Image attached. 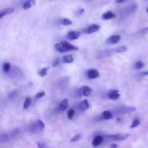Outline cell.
Here are the masks:
<instances>
[{
  "instance_id": "20",
  "label": "cell",
  "mask_w": 148,
  "mask_h": 148,
  "mask_svg": "<svg viewBox=\"0 0 148 148\" xmlns=\"http://www.w3.org/2000/svg\"><path fill=\"white\" fill-rule=\"evenodd\" d=\"M31 104V98L30 97H26L25 100L24 101V103H23V108L24 109H27L29 108V106Z\"/></svg>"
},
{
  "instance_id": "32",
  "label": "cell",
  "mask_w": 148,
  "mask_h": 148,
  "mask_svg": "<svg viewBox=\"0 0 148 148\" xmlns=\"http://www.w3.org/2000/svg\"><path fill=\"white\" fill-rule=\"evenodd\" d=\"M148 33V27L143 28V30H140V34L141 35H146Z\"/></svg>"
},
{
  "instance_id": "25",
  "label": "cell",
  "mask_w": 148,
  "mask_h": 148,
  "mask_svg": "<svg viewBox=\"0 0 148 148\" xmlns=\"http://www.w3.org/2000/svg\"><path fill=\"white\" fill-rule=\"evenodd\" d=\"M10 69H11V65L9 62H5V63L3 64V70H4V72L7 73L10 71Z\"/></svg>"
},
{
  "instance_id": "5",
  "label": "cell",
  "mask_w": 148,
  "mask_h": 148,
  "mask_svg": "<svg viewBox=\"0 0 148 148\" xmlns=\"http://www.w3.org/2000/svg\"><path fill=\"white\" fill-rule=\"evenodd\" d=\"M121 40V36L119 35H114L111 36L106 40V43L108 44H116Z\"/></svg>"
},
{
  "instance_id": "37",
  "label": "cell",
  "mask_w": 148,
  "mask_h": 148,
  "mask_svg": "<svg viewBox=\"0 0 148 148\" xmlns=\"http://www.w3.org/2000/svg\"><path fill=\"white\" fill-rule=\"evenodd\" d=\"M142 75H144V76H148V70L146 71V72H143V73H141Z\"/></svg>"
},
{
  "instance_id": "27",
  "label": "cell",
  "mask_w": 148,
  "mask_h": 148,
  "mask_svg": "<svg viewBox=\"0 0 148 148\" xmlns=\"http://www.w3.org/2000/svg\"><path fill=\"white\" fill-rule=\"evenodd\" d=\"M81 138H82V134H77V135L74 136V137L70 140V142L71 143H76V142L80 140Z\"/></svg>"
},
{
  "instance_id": "14",
  "label": "cell",
  "mask_w": 148,
  "mask_h": 148,
  "mask_svg": "<svg viewBox=\"0 0 148 148\" xmlns=\"http://www.w3.org/2000/svg\"><path fill=\"white\" fill-rule=\"evenodd\" d=\"M115 17H116V14H114V12H112L111 11H108L103 14L102 18L103 19V20H111V19L112 18H114Z\"/></svg>"
},
{
  "instance_id": "26",
  "label": "cell",
  "mask_w": 148,
  "mask_h": 148,
  "mask_svg": "<svg viewBox=\"0 0 148 148\" xmlns=\"http://www.w3.org/2000/svg\"><path fill=\"white\" fill-rule=\"evenodd\" d=\"M144 66V63L142 61H137L135 64H134V68L136 69H141Z\"/></svg>"
},
{
  "instance_id": "9",
  "label": "cell",
  "mask_w": 148,
  "mask_h": 148,
  "mask_svg": "<svg viewBox=\"0 0 148 148\" xmlns=\"http://www.w3.org/2000/svg\"><path fill=\"white\" fill-rule=\"evenodd\" d=\"M81 33L79 31H75V30H73V31H70L67 34V38L69 39V40H77L79 38Z\"/></svg>"
},
{
  "instance_id": "23",
  "label": "cell",
  "mask_w": 148,
  "mask_h": 148,
  "mask_svg": "<svg viewBox=\"0 0 148 148\" xmlns=\"http://www.w3.org/2000/svg\"><path fill=\"white\" fill-rule=\"evenodd\" d=\"M49 67L43 68V69H41L38 72V75H40V77L46 76V75H47V74H48V71H49Z\"/></svg>"
},
{
  "instance_id": "2",
  "label": "cell",
  "mask_w": 148,
  "mask_h": 148,
  "mask_svg": "<svg viewBox=\"0 0 148 148\" xmlns=\"http://www.w3.org/2000/svg\"><path fill=\"white\" fill-rule=\"evenodd\" d=\"M20 131L19 129H15V130H12L11 132L8 133V134H4L1 135V143H5V142L9 141V140H12V139L15 138L17 136H18L20 134Z\"/></svg>"
},
{
  "instance_id": "30",
  "label": "cell",
  "mask_w": 148,
  "mask_h": 148,
  "mask_svg": "<svg viewBox=\"0 0 148 148\" xmlns=\"http://www.w3.org/2000/svg\"><path fill=\"white\" fill-rule=\"evenodd\" d=\"M44 95H45V92H43V91L38 92V93L36 95V99H40V98H43Z\"/></svg>"
},
{
  "instance_id": "22",
  "label": "cell",
  "mask_w": 148,
  "mask_h": 148,
  "mask_svg": "<svg viewBox=\"0 0 148 148\" xmlns=\"http://www.w3.org/2000/svg\"><path fill=\"white\" fill-rule=\"evenodd\" d=\"M127 48L126 46H119V47L116 48L112 51H114V52H115V53H123V52L127 51Z\"/></svg>"
},
{
  "instance_id": "12",
  "label": "cell",
  "mask_w": 148,
  "mask_h": 148,
  "mask_svg": "<svg viewBox=\"0 0 148 148\" xmlns=\"http://www.w3.org/2000/svg\"><path fill=\"white\" fill-rule=\"evenodd\" d=\"M35 4H36V0H27V1H26L23 4V8L24 9V10H28V9L31 8L32 7H33Z\"/></svg>"
},
{
  "instance_id": "15",
  "label": "cell",
  "mask_w": 148,
  "mask_h": 148,
  "mask_svg": "<svg viewBox=\"0 0 148 148\" xmlns=\"http://www.w3.org/2000/svg\"><path fill=\"white\" fill-rule=\"evenodd\" d=\"M79 107H80V109H82V111H85V110H88V108H90L89 101H88L87 99L83 100V101H82V102L80 103Z\"/></svg>"
},
{
  "instance_id": "16",
  "label": "cell",
  "mask_w": 148,
  "mask_h": 148,
  "mask_svg": "<svg viewBox=\"0 0 148 148\" xmlns=\"http://www.w3.org/2000/svg\"><path fill=\"white\" fill-rule=\"evenodd\" d=\"M68 100L67 99H64L63 101L61 102V103L59 104V109L60 111H64L68 107Z\"/></svg>"
},
{
  "instance_id": "24",
  "label": "cell",
  "mask_w": 148,
  "mask_h": 148,
  "mask_svg": "<svg viewBox=\"0 0 148 148\" xmlns=\"http://www.w3.org/2000/svg\"><path fill=\"white\" fill-rule=\"evenodd\" d=\"M140 124V120L139 119H135L133 120L131 126H130V128L131 129L136 128V127H138Z\"/></svg>"
},
{
  "instance_id": "36",
  "label": "cell",
  "mask_w": 148,
  "mask_h": 148,
  "mask_svg": "<svg viewBox=\"0 0 148 148\" xmlns=\"http://www.w3.org/2000/svg\"><path fill=\"white\" fill-rule=\"evenodd\" d=\"M110 147H111V148H117L118 147V145H117L116 144H114V143H113V144H111V145H110Z\"/></svg>"
},
{
  "instance_id": "18",
  "label": "cell",
  "mask_w": 148,
  "mask_h": 148,
  "mask_svg": "<svg viewBox=\"0 0 148 148\" xmlns=\"http://www.w3.org/2000/svg\"><path fill=\"white\" fill-rule=\"evenodd\" d=\"M62 61H63L64 63H66V64H69V63H72L74 61L73 57H72V55H66L63 57L62 59Z\"/></svg>"
},
{
  "instance_id": "34",
  "label": "cell",
  "mask_w": 148,
  "mask_h": 148,
  "mask_svg": "<svg viewBox=\"0 0 148 148\" xmlns=\"http://www.w3.org/2000/svg\"><path fill=\"white\" fill-rule=\"evenodd\" d=\"M84 11H85V10H84V9H80V10H78L77 14H82V13L84 12Z\"/></svg>"
},
{
  "instance_id": "35",
  "label": "cell",
  "mask_w": 148,
  "mask_h": 148,
  "mask_svg": "<svg viewBox=\"0 0 148 148\" xmlns=\"http://www.w3.org/2000/svg\"><path fill=\"white\" fill-rule=\"evenodd\" d=\"M127 1V0H115L116 3H118V4H120V3H123L124 1Z\"/></svg>"
},
{
  "instance_id": "19",
  "label": "cell",
  "mask_w": 148,
  "mask_h": 148,
  "mask_svg": "<svg viewBox=\"0 0 148 148\" xmlns=\"http://www.w3.org/2000/svg\"><path fill=\"white\" fill-rule=\"evenodd\" d=\"M55 49H56V51H58L61 52V53H64V52H66V51L65 50L64 47V46L62 45V43H56L54 46Z\"/></svg>"
},
{
  "instance_id": "33",
  "label": "cell",
  "mask_w": 148,
  "mask_h": 148,
  "mask_svg": "<svg viewBox=\"0 0 148 148\" xmlns=\"http://www.w3.org/2000/svg\"><path fill=\"white\" fill-rule=\"evenodd\" d=\"M38 148H46V146H45L44 145L40 143H38Z\"/></svg>"
},
{
  "instance_id": "10",
  "label": "cell",
  "mask_w": 148,
  "mask_h": 148,
  "mask_svg": "<svg viewBox=\"0 0 148 148\" xmlns=\"http://www.w3.org/2000/svg\"><path fill=\"white\" fill-rule=\"evenodd\" d=\"M91 92H92V89H91L90 87L85 85V86L81 88L80 93L81 95H83V96H85V97L89 96V95L91 94Z\"/></svg>"
},
{
  "instance_id": "17",
  "label": "cell",
  "mask_w": 148,
  "mask_h": 148,
  "mask_svg": "<svg viewBox=\"0 0 148 148\" xmlns=\"http://www.w3.org/2000/svg\"><path fill=\"white\" fill-rule=\"evenodd\" d=\"M102 117L103 119L109 120V119H112L113 114L111 111H105L102 113Z\"/></svg>"
},
{
  "instance_id": "11",
  "label": "cell",
  "mask_w": 148,
  "mask_h": 148,
  "mask_svg": "<svg viewBox=\"0 0 148 148\" xmlns=\"http://www.w3.org/2000/svg\"><path fill=\"white\" fill-rule=\"evenodd\" d=\"M61 43H62V45L64 46V47L65 50H66V51H77L78 50L77 47L73 46V45L71 44V43H68V42L62 41V42H61Z\"/></svg>"
},
{
  "instance_id": "29",
  "label": "cell",
  "mask_w": 148,
  "mask_h": 148,
  "mask_svg": "<svg viewBox=\"0 0 148 148\" xmlns=\"http://www.w3.org/2000/svg\"><path fill=\"white\" fill-rule=\"evenodd\" d=\"M17 90L12 91V92H10V93H9L8 98H10V99H13V98L17 95Z\"/></svg>"
},
{
  "instance_id": "38",
  "label": "cell",
  "mask_w": 148,
  "mask_h": 148,
  "mask_svg": "<svg viewBox=\"0 0 148 148\" xmlns=\"http://www.w3.org/2000/svg\"><path fill=\"white\" fill-rule=\"evenodd\" d=\"M146 12H147L148 13V7L147 8V10H146Z\"/></svg>"
},
{
  "instance_id": "28",
  "label": "cell",
  "mask_w": 148,
  "mask_h": 148,
  "mask_svg": "<svg viewBox=\"0 0 148 148\" xmlns=\"http://www.w3.org/2000/svg\"><path fill=\"white\" fill-rule=\"evenodd\" d=\"M74 116H75V110L70 108L67 112V117L69 120H72L73 119Z\"/></svg>"
},
{
  "instance_id": "21",
  "label": "cell",
  "mask_w": 148,
  "mask_h": 148,
  "mask_svg": "<svg viewBox=\"0 0 148 148\" xmlns=\"http://www.w3.org/2000/svg\"><path fill=\"white\" fill-rule=\"evenodd\" d=\"M60 23L63 25H69L72 24V21L68 18H63L60 20Z\"/></svg>"
},
{
  "instance_id": "13",
  "label": "cell",
  "mask_w": 148,
  "mask_h": 148,
  "mask_svg": "<svg viewBox=\"0 0 148 148\" xmlns=\"http://www.w3.org/2000/svg\"><path fill=\"white\" fill-rule=\"evenodd\" d=\"M14 10L12 8H7V9H4V10H1V12H0V18H3L4 16L6 15H8V14H12V13L14 12Z\"/></svg>"
},
{
  "instance_id": "31",
  "label": "cell",
  "mask_w": 148,
  "mask_h": 148,
  "mask_svg": "<svg viewBox=\"0 0 148 148\" xmlns=\"http://www.w3.org/2000/svg\"><path fill=\"white\" fill-rule=\"evenodd\" d=\"M59 58H57V59H56L53 62V63H52V66H53V67H56V66L59 64Z\"/></svg>"
},
{
  "instance_id": "4",
  "label": "cell",
  "mask_w": 148,
  "mask_h": 148,
  "mask_svg": "<svg viewBox=\"0 0 148 148\" xmlns=\"http://www.w3.org/2000/svg\"><path fill=\"white\" fill-rule=\"evenodd\" d=\"M87 76H88V79H96V78H98V77L100 76V74H99V72H98L97 69H90L88 71Z\"/></svg>"
},
{
  "instance_id": "6",
  "label": "cell",
  "mask_w": 148,
  "mask_h": 148,
  "mask_svg": "<svg viewBox=\"0 0 148 148\" xmlns=\"http://www.w3.org/2000/svg\"><path fill=\"white\" fill-rule=\"evenodd\" d=\"M103 140H104V137H103V136H101V135L95 136L92 142V146H93L94 147H98V146L101 145L102 144V143L103 142Z\"/></svg>"
},
{
  "instance_id": "1",
  "label": "cell",
  "mask_w": 148,
  "mask_h": 148,
  "mask_svg": "<svg viewBox=\"0 0 148 148\" xmlns=\"http://www.w3.org/2000/svg\"><path fill=\"white\" fill-rule=\"evenodd\" d=\"M45 128V124L41 120H36L34 122L31 123L28 127V131L32 134H36V133L41 132Z\"/></svg>"
},
{
  "instance_id": "3",
  "label": "cell",
  "mask_w": 148,
  "mask_h": 148,
  "mask_svg": "<svg viewBox=\"0 0 148 148\" xmlns=\"http://www.w3.org/2000/svg\"><path fill=\"white\" fill-rule=\"evenodd\" d=\"M129 137H130V134H127V133H120V134L104 136V137L110 140H112V141H122V140L128 138Z\"/></svg>"
},
{
  "instance_id": "7",
  "label": "cell",
  "mask_w": 148,
  "mask_h": 148,
  "mask_svg": "<svg viewBox=\"0 0 148 148\" xmlns=\"http://www.w3.org/2000/svg\"><path fill=\"white\" fill-rule=\"evenodd\" d=\"M108 97L109 99L112 101H116L120 98L119 91V90H111L108 94Z\"/></svg>"
},
{
  "instance_id": "8",
  "label": "cell",
  "mask_w": 148,
  "mask_h": 148,
  "mask_svg": "<svg viewBox=\"0 0 148 148\" xmlns=\"http://www.w3.org/2000/svg\"><path fill=\"white\" fill-rule=\"evenodd\" d=\"M101 29V26L98 25L97 24H92L90 25L88 28L86 29V33L88 34H91V33H95V32L98 31Z\"/></svg>"
},
{
  "instance_id": "39",
  "label": "cell",
  "mask_w": 148,
  "mask_h": 148,
  "mask_svg": "<svg viewBox=\"0 0 148 148\" xmlns=\"http://www.w3.org/2000/svg\"><path fill=\"white\" fill-rule=\"evenodd\" d=\"M88 1H91V0H88Z\"/></svg>"
}]
</instances>
